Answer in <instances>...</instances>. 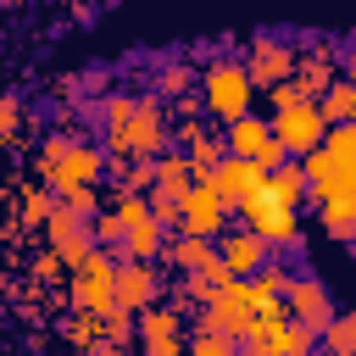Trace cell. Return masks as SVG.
<instances>
[{"label":"cell","instance_id":"6da1fadb","mask_svg":"<svg viewBox=\"0 0 356 356\" xmlns=\"http://www.w3.org/2000/svg\"><path fill=\"white\" fill-rule=\"evenodd\" d=\"M250 100H256V78H250V67L245 61H206L200 67V106H206V117L211 122H234V117H245L250 111Z\"/></svg>","mask_w":356,"mask_h":356},{"label":"cell","instance_id":"7a4b0ae2","mask_svg":"<svg viewBox=\"0 0 356 356\" xmlns=\"http://www.w3.org/2000/svg\"><path fill=\"white\" fill-rule=\"evenodd\" d=\"M100 145H106L111 156H134V161H145V156L172 150V122L161 117V100H156V95H139L134 117H128L117 134H106Z\"/></svg>","mask_w":356,"mask_h":356},{"label":"cell","instance_id":"3957f363","mask_svg":"<svg viewBox=\"0 0 356 356\" xmlns=\"http://www.w3.org/2000/svg\"><path fill=\"white\" fill-rule=\"evenodd\" d=\"M117 267H122V261H117L106 245H95V250H89V261H83V267H72V278H67L72 312H95V317L117 312Z\"/></svg>","mask_w":356,"mask_h":356},{"label":"cell","instance_id":"277c9868","mask_svg":"<svg viewBox=\"0 0 356 356\" xmlns=\"http://www.w3.org/2000/svg\"><path fill=\"white\" fill-rule=\"evenodd\" d=\"M239 217H245V228H256L261 239H273V250L300 245V217H295V200L273 195L267 184H261L250 200H239Z\"/></svg>","mask_w":356,"mask_h":356},{"label":"cell","instance_id":"5b68a950","mask_svg":"<svg viewBox=\"0 0 356 356\" xmlns=\"http://www.w3.org/2000/svg\"><path fill=\"white\" fill-rule=\"evenodd\" d=\"M222 145H228V156H250V161H261L267 172L289 161V150H284V139L273 134V122H267V117H250V111L222 128Z\"/></svg>","mask_w":356,"mask_h":356},{"label":"cell","instance_id":"8992f818","mask_svg":"<svg viewBox=\"0 0 356 356\" xmlns=\"http://www.w3.org/2000/svg\"><path fill=\"white\" fill-rule=\"evenodd\" d=\"M228 195H222V184H217V172H200L195 178V189L184 195V222H178V234H200V239H217L222 234V222H228Z\"/></svg>","mask_w":356,"mask_h":356},{"label":"cell","instance_id":"52a82bcc","mask_svg":"<svg viewBox=\"0 0 356 356\" xmlns=\"http://www.w3.org/2000/svg\"><path fill=\"white\" fill-rule=\"evenodd\" d=\"M328 117H323V106L317 100H300V106H284V111H273V134L284 139V150L289 156H312L323 139H328Z\"/></svg>","mask_w":356,"mask_h":356},{"label":"cell","instance_id":"ba28073f","mask_svg":"<svg viewBox=\"0 0 356 356\" xmlns=\"http://www.w3.org/2000/svg\"><path fill=\"white\" fill-rule=\"evenodd\" d=\"M139 350L145 356H189V345H184V306L172 300V306H145L139 312Z\"/></svg>","mask_w":356,"mask_h":356},{"label":"cell","instance_id":"9c48e42d","mask_svg":"<svg viewBox=\"0 0 356 356\" xmlns=\"http://www.w3.org/2000/svg\"><path fill=\"white\" fill-rule=\"evenodd\" d=\"M317 222L334 234V239H356V167H345L323 195H317Z\"/></svg>","mask_w":356,"mask_h":356},{"label":"cell","instance_id":"30bf717a","mask_svg":"<svg viewBox=\"0 0 356 356\" xmlns=\"http://www.w3.org/2000/svg\"><path fill=\"white\" fill-rule=\"evenodd\" d=\"M100 172H111V150L95 145V139H78V145L61 156V167L50 172V189L67 195V189H78V184H100Z\"/></svg>","mask_w":356,"mask_h":356},{"label":"cell","instance_id":"8fae6325","mask_svg":"<svg viewBox=\"0 0 356 356\" xmlns=\"http://www.w3.org/2000/svg\"><path fill=\"white\" fill-rule=\"evenodd\" d=\"M217 250H222V261H228V273L234 278H250V273H261V267H273V239H261L256 228H222L217 234Z\"/></svg>","mask_w":356,"mask_h":356},{"label":"cell","instance_id":"7c38bea8","mask_svg":"<svg viewBox=\"0 0 356 356\" xmlns=\"http://www.w3.org/2000/svg\"><path fill=\"white\" fill-rule=\"evenodd\" d=\"M250 78H256V89H273V83H284V78H295V67H300V50L289 44V39H278V33H261L256 44H250Z\"/></svg>","mask_w":356,"mask_h":356},{"label":"cell","instance_id":"4fadbf2b","mask_svg":"<svg viewBox=\"0 0 356 356\" xmlns=\"http://www.w3.org/2000/svg\"><path fill=\"white\" fill-rule=\"evenodd\" d=\"M284 300H289V317H300L306 328H328L334 323V300H328V289L312 278V273H295V284L284 289Z\"/></svg>","mask_w":356,"mask_h":356},{"label":"cell","instance_id":"5bb4252c","mask_svg":"<svg viewBox=\"0 0 356 356\" xmlns=\"http://www.w3.org/2000/svg\"><path fill=\"white\" fill-rule=\"evenodd\" d=\"M156 295H161V273L150 261H128L122 256V267H117V306L122 312H145V306H156Z\"/></svg>","mask_w":356,"mask_h":356},{"label":"cell","instance_id":"9a60e30c","mask_svg":"<svg viewBox=\"0 0 356 356\" xmlns=\"http://www.w3.org/2000/svg\"><path fill=\"white\" fill-rule=\"evenodd\" d=\"M161 261H167V267H178V273H211V267L222 261V250H217V239H200V234H172V239L161 245Z\"/></svg>","mask_w":356,"mask_h":356},{"label":"cell","instance_id":"2e32d148","mask_svg":"<svg viewBox=\"0 0 356 356\" xmlns=\"http://www.w3.org/2000/svg\"><path fill=\"white\" fill-rule=\"evenodd\" d=\"M339 67H345V56H339L334 44H312V50H300L295 78H300V83H306V95L317 100L323 89H334V83H339Z\"/></svg>","mask_w":356,"mask_h":356},{"label":"cell","instance_id":"e0dca14e","mask_svg":"<svg viewBox=\"0 0 356 356\" xmlns=\"http://www.w3.org/2000/svg\"><path fill=\"white\" fill-rule=\"evenodd\" d=\"M217 184H222V195L239 206V200H250V195L267 184V167H261V161H250V156H222Z\"/></svg>","mask_w":356,"mask_h":356},{"label":"cell","instance_id":"ac0fdd59","mask_svg":"<svg viewBox=\"0 0 356 356\" xmlns=\"http://www.w3.org/2000/svg\"><path fill=\"white\" fill-rule=\"evenodd\" d=\"M195 178H200V172H195L189 150H161V156H156V189H167V195L184 200V195L195 189Z\"/></svg>","mask_w":356,"mask_h":356},{"label":"cell","instance_id":"d6986e66","mask_svg":"<svg viewBox=\"0 0 356 356\" xmlns=\"http://www.w3.org/2000/svg\"><path fill=\"white\" fill-rule=\"evenodd\" d=\"M61 339L83 356V350H95V345L106 339V317H95V312H72V317L61 323Z\"/></svg>","mask_w":356,"mask_h":356},{"label":"cell","instance_id":"ffe728a7","mask_svg":"<svg viewBox=\"0 0 356 356\" xmlns=\"http://www.w3.org/2000/svg\"><path fill=\"white\" fill-rule=\"evenodd\" d=\"M323 356H356V312H334V323L317 334Z\"/></svg>","mask_w":356,"mask_h":356},{"label":"cell","instance_id":"44dd1931","mask_svg":"<svg viewBox=\"0 0 356 356\" xmlns=\"http://www.w3.org/2000/svg\"><path fill=\"white\" fill-rule=\"evenodd\" d=\"M300 167H306V184H312V200H317V195H323V189H328V184H334L339 172H345V161H339V156H334L328 145H317L312 156H300Z\"/></svg>","mask_w":356,"mask_h":356},{"label":"cell","instance_id":"7402d4cb","mask_svg":"<svg viewBox=\"0 0 356 356\" xmlns=\"http://www.w3.org/2000/svg\"><path fill=\"white\" fill-rule=\"evenodd\" d=\"M267 189H273V195H284V200H295V206H300V200H306V195H312V184H306V167H300V156H289V161H284V167H273V172H267Z\"/></svg>","mask_w":356,"mask_h":356},{"label":"cell","instance_id":"603a6c76","mask_svg":"<svg viewBox=\"0 0 356 356\" xmlns=\"http://www.w3.org/2000/svg\"><path fill=\"white\" fill-rule=\"evenodd\" d=\"M156 95H167V100L200 95V72H195V67H184V61H167V67L156 72Z\"/></svg>","mask_w":356,"mask_h":356},{"label":"cell","instance_id":"cb8c5ba5","mask_svg":"<svg viewBox=\"0 0 356 356\" xmlns=\"http://www.w3.org/2000/svg\"><path fill=\"white\" fill-rule=\"evenodd\" d=\"M317 106H323V117H328V122H350V117H356V83H350V78H339L334 89H323V95H317Z\"/></svg>","mask_w":356,"mask_h":356},{"label":"cell","instance_id":"d4e9b609","mask_svg":"<svg viewBox=\"0 0 356 356\" xmlns=\"http://www.w3.org/2000/svg\"><path fill=\"white\" fill-rule=\"evenodd\" d=\"M89 228H95V245H106V250H117V245L128 239V222H122L117 206H106L100 217H89Z\"/></svg>","mask_w":356,"mask_h":356},{"label":"cell","instance_id":"484cf974","mask_svg":"<svg viewBox=\"0 0 356 356\" xmlns=\"http://www.w3.org/2000/svg\"><path fill=\"white\" fill-rule=\"evenodd\" d=\"M0 139H6L11 150H22V139H28V134H22V100H17V95L0 100Z\"/></svg>","mask_w":356,"mask_h":356},{"label":"cell","instance_id":"4316f807","mask_svg":"<svg viewBox=\"0 0 356 356\" xmlns=\"http://www.w3.org/2000/svg\"><path fill=\"white\" fill-rule=\"evenodd\" d=\"M117 189H128V195H150V189H156V156L128 161V172L117 178Z\"/></svg>","mask_w":356,"mask_h":356},{"label":"cell","instance_id":"83f0119b","mask_svg":"<svg viewBox=\"0 0 356 356\" xmlns=\"http://www.w3.org/2000/svg\"><path fill=\"white\" fill-rule=\"evenodd\" d=\"M323 145H328V150H334V156H339L345 167H356V117H350V122H334Z\"/></svg>","mask_w":356,"mask_h":356},{"label":"cell","instance_id":"f1b7e54d","mask_svg":"<svg viewBox=\"0 0 356 356\" xmlns=\"http://www.w3.org/2000/svg\"><path fill=\"white\" fill-rule=\"evenodd\" d=\"M245 345L234 339V334H195L189 339V356H239Z\"/></svg>","mask_w":356,"mask_h":356},{"label":"cell","instance_id":"f546056e","mask_svg":"<svg viewBox=\"0 0 356 356\" xmlns=\"http://www.w3.org/2000/svg\"><path fill=\"white\" fill-rule=\"evenodd\" d=\"M300 100H312L300 78H284V83H273V89H267V106H273V111H284V106H300Z\"/></svg>","mask_w":356,"mask_h":356},{"label":"cell","instance_id":"4dcf8cb0","mask_svg":"<svg viewBox=\"0 0 356 356\" xmlns=\"http://www.w3.org/2000/svg\"><path fill=\"white\" fill-rule=\"evenodd\" d=\"M61 273H72V267L61 261V250H39V256H33V278H39V284H50V278H61Z\"/></svg>","mask_w":356,"mask_h":356},{"label":"cell","instance_id":"1f68e13d","mask_svg":"<svg viewBox=\"0 0 356 356\" xmlns=\"http://www.w3.org/2000/svg\"><path fill=\"white\" fill-rule=\"evenodd\" d=\"M134 334H139L134 312H122V306H117V312H106V339H117V345H122V339H134Z\"/></svg>","mask_w":356,"mask_h":356},{"label":"cell","instance_id":"d6a6232c","mask_svg":"<svg viewBox=\"0 0 356 356\" xmlns=\"http://www.w3.org/2000/svg\"><path fill=\"white\" fill-rule=\"evenodd\" d=\"M350 250H356V239H350Z\"/></svg>","mask_w":356,"mask_h":356},{"label":"cell","instance_id":"836d02e7","mask_svg":"<svg viewBox=\"0 0 356 356\" xmlns=\"http://www.w3.org/2000/svg\"><path fill=\"white\" fill-rule=\"evenodd\" d=\"M139 356H145V350H139Z\"/></svg>","mask_w":356,"mask_h":356}]
</instances>
